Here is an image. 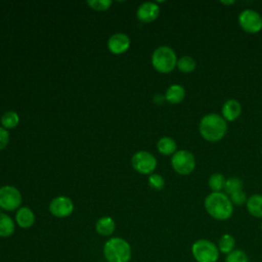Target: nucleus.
Masks as SVG:
<instances>
[{
    "instance_id": "nucleus-1",
    "label": "nucleus",
    "mask_w": 262,
    "mask_h": 262,
    "mask_svg": "<svg viewBox=\"0 0 262 262\" xmlns=\"http://www.w3.org/2000/svg\"><path fill=\"white\" fill-rule=\"evenodd\" d=\"M227 129V122L217 113L206 114L201 118L199 123L200 134L205 140L210 142L221 140L225 136Z\"/></svg>"
},
{
    "instance_id": "nucleus-2",
    "label": "nucleus",
    "mask_w": 262,
    "mask_h": 262,
    "mask_svg": "<svg viewBox=\"0 0 262 262\" xmlns=\"http://www.w3.org/2000/svg\"><path fill=\"white\" fill-rule=\"evenodd\" d=\"M206 212L219 221L227 220L233 213V205L225 192H210L204 201Z\"/></svg>"
},
{
    "instance_id": "nucleus-3",
    "label": "nucleus",
    "mask_w": 262,
    "mask_h": 262,
    "mask_svg": "<svg viewBox=\"0 0 262 262\" xmlns=\"http://www.w3.org/2000/svg\"><path fill=\"white\" fill-rule=\"evenodd\" d=\"M102 253L106 262H129L132 250L126 239L114 236L104 243Z\"/></svg>"
},
{
    "instance_id": "nucleus-4",
    "label": "nucleus",
    "mask_w": 262,
    "mask_h": 262,
    "mask_svg": "<svg viewBox=\"0 0 262 262\" xmlns=\"http://www.w3.org/2000/svg\"><path fill=\"white\" fill-rule=\"evenodd\" d=\"M177 59L175 51L170 46L162 45L152 52L151 64L157 72L167 74L176 68Z\"/></svg>"
},
{
    "instance_id": "nucleus-5",
    "label": "nucleus",
    "mask_w": 262,
    "mask_h": 262,
    "mask_svg": "<svg viewBox=\"0 0 262 262\" xmlns=\"http://www.w3.org/2000/svg\"><path fill=\"white\" fill-rule=\"evenodd\" d=\"M191 255L196 262H217L220 252L212 241L200 238L191 245Z\"/></svg>"
},
{
    "instance_id": "nucleus-6",
    "label": "nucleus",
    "mask_w": 262,
    "mask_h": 262,
    "mask_svg": "<svg viewBox=\"0 0 262 262\" xmlns=\"http://www.w3.org/2000/svg\"><path fill=\"white\" fill-rule=\"evenodd\" d=\"M195 158L187 149L176 150L171 158V165L174 171L180 175H188L195 168Z\"/></svg>"
},
{
    "instance_id": "nucleus-7",
    "label": "nucleus",
    "mask_w": 262,
    "mask_h": 262,
    "mask_svg": "<svg viewBox=\"0 0 262 262\" xmlns=\"http://www.w3.org/2000/svg\"><path fill=\"white\" fill-rule=\"evenodd\" d=\"M241 28L250 34L258 33L262 30V15L255 9L246 8L237 16Z\"/></svg>"
},
{
    "instance_id": "nucleus-8",
    "label": "nucleus",
    "mask_w": 262,
    "mask_h": 262,
    "mask_svg": "<svg viewBox=\"0 0 262 262\" xmlns=\"http://www.w3.org/2000/svg\"><path fill=\"white\" fill-rule=\"evenodd\" d=\"M131 165L136 172L150 175L157 168V159L149 151L139 150L133 155Z\"/></svg>"
},
{
    "instance_id": "nucleus-9",
    "label": "nucleus",
    "mask_w": 262,
    "mask_h": 262,
    "mask_svg": "<svg viewBox=\"0 0 262 262\" xmlns=\"http://www.w3.org/2000/svg\"><path fill=\"white\" fill-rule=\"evenodd\" d=\"M23 198L20 191L12 185H4L0 187V208L5 211H13L19 209Z\"/></svg>"
},
{
    "instance_id": "nucleus-10",
    "label": "nucleus",
    "mask_w": 262,
    "mask_h": 262,
    "mask_svg": "<svg viewBox=\"0 0 262 262\" xmlns=\"http://www.w3.org/2000/svg\"><path fill=\"white\" fill-rule=\"evenodd\" d=\"M74 211L73 201L66 195L54 198L49 204V212L57 218H66Z\"/></svg>"
},
{
    "instance_id": "nucleus-11",
    "label": "nucleus",
    "mask_w": 262,
    "mask_h": 262,
    "mask_svg": "<svg viewBox=\"0 0 262 262\" xmlns=\"http://www.w3.org/2000/svg\"><path fill=\"white\" fill-rule=\"evenodd\" d=\"M160 14V7L156 2L146 1L141 3L136 11L137 18L142 23H151Z\"/></svg>"
},
{
    "instance_id": "nucleus-12",
    "label": "nucleus",
    "mask_w": 262,
    "mask_h": 262,
    "mask_svg": "<svg viewBox=\"0 0 262 262\" xmlns=\"http://www.w3.org/2000/svg\"><path fill=\"white\" fill-rule=\"evenodd\" d=\"M130 47V38L124 33H116L107 40V48L114 54H122Z\"/></svg>"
},
{
    "instance_id": "nucleus-13",
    "label": "nucleus",
    "mask_w": 262,
    "mask_h": 262,
    "mask_svg": "<svg viewBox=\"0 0 262 262\" xmlns=\"http://www.w3.org/2000/svg\"><path fill=\"white\" fill-rule=\"evenodd\" d=\"M242 114V105L238 100L234 98H228L224 101L221 107V116L226 122H232L236 120Z\"/></svg>"
},
{
    "instance_id": "nucleus-14",
    "label": "nucleus",
    "mask_w": 262,
    "mask_h": 262,
    "mask_svg": "<svg viewBox=\"0 0 262 262\" xmlns=\"http://www.w3.org/2000/svg\"><path fill=\"white\" fill-rule=\"evenodd\" d=\"M15 222L21 228H30L35 223V214L28 207H20L15 213Z\"/></svg>"
},
{
    "instance_id": "nucleus-15",
    "label": "nucleus",
    "mask_w": 262,
    "mask_h": 262,
    "mask_svg": "<svg viewBox=\"0 0 262 262\" xmlns=\"http://www.w3.org/2000/svg\"><path fill=\"white\" fill-rule=\"evenodd\" d=\"M185 97V89L180 84H172L170 85L165 93V99L171 103L176 104L181 102Z\"/></svg>"
},
{
    "instance_id": "nucleus-16",
    "label": "nucleus",
    "mask_w": 262,
    "mask_h": 262,
    "mask_svg": "<svg viewBox=\"0 0 262 262\" xmlns=\"http://www.w3.org/2000/svg\"><path fill=\"white\" fill-rule=\"evenodd\" d=\"M96 232L102 236H110L116 229V223L110 216H103L99 218L95 224Z\"/></svg>"
},
{
    "instance_id": "nucleus-17",
    "label": "nucleus",
    "mask_w": 262,
    "mask_h": 262,
    "mask_svg": "<svg viewBox=\"0 0 262 262\" xmlns=\"http://www.w3.org/2000/svg\"><path fill=\"white\" fill-rule=\"evenodd\" d=\"M246 207L251 216L255 218H262V194L254 193L247 200Z\"/></svg>"
},
{
    "instance_id": "nucleus-18",
    "label": "nucleus",
    "mask_w": 262,
    "mask_h": 262,
    "mask_svg": "<svg viewBox=\"0 0 262 262\" xmlns=\"http://www.w3.org/2000/svg\"><path fill=\"white\" fill-rule=\"evenodd\" d=\"M157 149L164 156H171L176 152L177 144L176 141L169 136L161 137L157 142Z\"/></svg>"
},
{
    "instance_id": "nucleus-19",
    "label": "nucleus",
    "mask_w": 262,
    "mask_h": 262,
    "mask_svg": "<svg viewBox=\"0 0 262 262\" xmlns=\"http://www.w3.org/2000/svg\"><path fill=\"white\" fill-rule=\"evenodd\" d=\"M235 246H236V242L235 238L232 234L230 233H223L217 243V247L218 250L221 254H224L225 256L227 254H229L230 252H232L233 250H235Z\"/></svg>"
},
{
    "instance_id": "nucleus-20",
    "label": "nucleus",
    "mask_w": 262,
    "mask_h": 262,
    "mask_svg": "<svg viewBox=\"0 0 262 262\" xmlns=\"http://www.w3.org/2000/svg\"><path fill=\"white\" fill-rule=\"evenodd\" d=\"M14 230L15 223L12 218L5 213H0V237H8L13 234Z\"/></svg>"
},
{
    "instance_id": "nucleus-21",
    "label": "nucleus",
    "mask_w": 262,
    "mask_h": 262,
    "mask_svg": "<svg viewBox=\"0 0 262 262\" xmlns=\"http://www.w3.org/2000/svg\"><path fill=\"white\" fill-rule=\"evenodd\" d=\"M226 178L221 173H213L208 178V185L212 192H220L224 190Z\"/></svg>"
},
{
    "instance_id": "nucleus-22",
    "label": "nucleus",
    "mask_w": 262,
    "mask_h": 262,
    "mask_svg": "<svg viewBox=\"0 0 262 262\" xmlns=\"http://www.w3.org/2000/svg\"><path fill=\"white\" fill-rule=\"evenodd\" d=\"M19 123V116L14 111H7L1 117V125L5 129H12Z\"/></svg>"
},
{
    "instance_id": "nucleus-23",
    "label": "nucleus",
    "mask_w": 262,
    "mask_h": 262,
    "mask_svg": "<svg viewBox=\"0 0 262 262\" xmlns=\"http://www.w3.org/2000/svg\"><path fill=\"white\" fill-rule=\"evenodd\" d=\"M195 67L196 62L194 58L189 55H183L177 59L176 68L182 73H191L192 71H194Z\"/></svg>"
},
{
    "instance_id": "nucleus-24",
    "label": "nucleus",
    "mask_w": 262,
    "mask_h": 262,
    "mask_svg": "<svg viewBox=\"0 0 262 262\" xmlns=\"http://www.w3.org/2000/svg\"><path fill=\"white\" fill-rule=\"evenodd\" d=\"M243 180L237 176H231L229 178H226L225 186H224V192L227 195H230L231 193L242 190L243 189Z\"/></svg>"
},
{
    "instance_id": "nucleus-25",
    "label": "nucleus",
    "mask_w": 262,
    "mask_h": 262,
    "mask_svg": "<svg viewBox=\"0 0 262 262\" xmlns=\"http://www.w3.org/2000/svg\"><path fill=\"white\" fill-rule=\"evenodd\" d=\"M224 262H250L248 254L242 249H235L225 256Z\"/></svg>"
},
{
    "instance_id": "nucleus-26",
    "label": "nucleus",
    "mask_w": 262,
    "mask_h": 262,
    "mask_svg": "<svg viewBox=\"0 0 262 262\" xmlns=\"http://www.w3.org/2000/svg\"><path fill=\"white\" fill-rule=\"evenodd\" d=\"M148 185L155 190H162L165 186V179L162 175L152 173L148 176Z\"/></svg>"
},
{
    "instance_id": "nucleus-27",
    "label": "nucleus",
    "mask_w": 262,
    "mask_h": 262,
    "mask_svg": "<svg viewBox=\"0 0 262 262\" xmlns=\"http://www.w3.org/2000/svg\"><path fill=\"white\" fill-rule=\"evenodd\" d=\"M113 1L112 0H88L87 4L94 10L97 11H103V10H107L111 5H112Z\"/></svg>"
},
{
    "instance_id": "nucleus-28",
    "label": "nucleus",
    "mask_w": 262,
    "mask_h": 262,
    "mask_svg": "<svg viewBox=\"0 0 262 262\" xmlns=\"http://www.w3.org/2000/svg\"><path fill=\"white\" fill-rule=\"evenodd\" d=\"M228 196H229L232 205H235V206H243L247 203V200H248V196L243 189L235 191Z\"/></svg>"
},
{
    "instance_id": "nucleus-29",
    "label": "nucleus",
    "mask_w": 262,
    "mask_h": 262,
    "mask_svg": "<svg viewBox=\"0 0 262 262\" xmlns=\"http://www.w3.org/2000/svg\"><path fill=\"white\" fill-rule=\"evenodd\" d=\"M9 141V133L8 131L0 126V150L4 149Z\"/></svg>"
},
{
    "instance_id": "nucleus-30",
    "label": "nucleus",
    "mask_w": 262,
    "mask_h": 262,
    "mask_svg": "<svg viewBox=\"0 0 262 262\" xmlns=\"http://www.w3.org/2000/svg\"><path fill=\"white\" fill-rule=\"evenodd\" d=\"M165 99V95H161V94H156L155 97H154V102L157 103V104H160L162 103Z\"/></svg>"
},
{
    "instance_id": "nucleus-31",
    "label": "nucleus",
    "mask_w": 262,
    "mask_h": 262,
    "mask_svg": "<svg viewBox=\"0 0 262 262\" xmlns=\"http://www.w3.org/2000/svg\"><path fill=\"white\" fill-rule=\"evenodd\" d=\"M220 2L223 3V4H232V3H234L233 0H230V1H223V0H221Z\"/></svg>"
},
{
    "instance_id": "nucleus-32",
    "label": "nucleus",
    "mask_w": 262,
    "mask_h": 262,
    "mask_svg": "<svg viewBox=\"0 0 262 262\" xmlns=\"http://www.w3.org/2000/svg\"><path fill=\"white\" fill-rule=\"evenodd\" d=\"M260 228H261V230H262V222H261V225H260Z\"/></svg>"
}]
</instances>
